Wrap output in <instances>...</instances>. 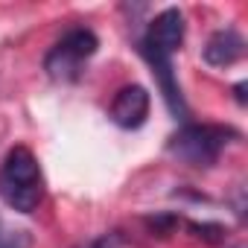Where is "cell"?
Listing matches in <instances>:
<instances>
[{
	"mask_svg": "<svg viewBox=\"0 0 248 248\" xmlns=\"http://www.w3.org/2000/svg\"><path fill=\"white\" fill-rule=\"evenodd\" d=\"M236 138L233 129L228 126H213V123H187L181 126L170 143H167V152L172 158H178L181 164L187 167H199V170H207L219 161V155L225 152V146Z\"/></svg>",
	"mask_w": 248,
	"mask_h": 248,
	"instance_id": "cell-3",
	"label": "cell"
},
{
	"mask_svg": "<svg viewBox=\"0 0 248 248\" xmlns=\"http://www.w3.org/2000/svg\"><path fill=\"white\" fill-rule=\"evenodd\" d=\"M0 199L15 213H32L44 202V175L27 146H15L0 164Z\"/></svg>",
	"mask_w": 248,
	"mask_h": 248,
	"instance_id": "cell-2",
	"label": "cell"
},
{
	"mask_svg": "<svg viewBox=\"0 0 248 248\" xmlns=\"http://www.w3.org/2000/svg\"><path fill=\"white\" fill-rule=\"evenodd\" d=\"M242 53H245L242 35H239L233 27H225V30H216V32L207 38V44H204V50H202V59H204L210 67H231V64H236V62L242 59Z\"/></svg>",
	"mask_w": 248,
	"mask_h": 248,
	"instance_id": "cell-6",
	"label": "cell"
},
{
	"mask_svg": "<svg viewBox=\"0 0 248 248\" xmlns=\"http://www.w3.org/2000/svg\"><path fill=\"white\" fill-rule=\"evenodd\" d=\"M99 50V38L88 27H73L67 30L44 56V70L53 82H76L82 76V67L93 53Z\"/></svg>",
	"mask_w": 248,
	"mask_h": 248,
	"instance_id": "cell-4",
	"label": "cell"
},
{
	"mask_svg": "<svg viewBox=\"0 0 248 248\" xmlns=\"http://www.w3.org/2000/svg\"><path fill=\"white\" fill-rule=\"evenodd\" d=\"M79 248H123V233L120 231H108V233H99V236L82 242Z\"/></svg>",
	"mask_w": 248,
	"mask_h": 248,
	"instance_id": "cell-9",
	"label": "cell"
},
{
	"mask_svg": "<svg viewBox=\"0 0 248 248\" xmlns=\"http://www.w3.org/2000/svg\"><path fill=\"white\" fill-rule=\"evenodd\" d=\"M184 32H187V24H184V12L170 6L164 12H158L146 30V35L138 41V50L140 56L149 62L155 79H158V88L167 99V108L175 114V117H187V102L181 96V88L175 82V73H172V53L181 50L184 44Z\"/></svg>",
	"mask_w": 248,
	"mask_h": 248,
	"instance_id": "cell-1",
	"label": "cell"
},
{
	"mask_svg": "<svg viewBox=\"0 0 248 248\" xmlns=\"http://www.w3.org/2000/svg\"><path fill=\"white\" fill-rule=\"evenodd\" d=\"M30 245H32V239L24 228H12L0 216V248H30Z\"/></svg>",
	"mask_w": 248,
	"mask_h": 248,
	"instance_id": "cell-7",
	"label": "cell"
},
{
	"mask_svg": "<svg viewBox=\"0 0 248 248\" xmlns=\"http://www.w3.org/2000/svg\"><path fill=\"white\" fill-rule=\"evenodd\" d=\"M187 228H190L199 239H204V242H219L222 233H225L222 225H216V222H202V225H199V222H187Z\"/></svg>",
	"mask_w": 248,
	"mask_h": 248,
	"instance_id": "cell-8",
	"label": "cell"
},
{
	"mask_svg": "<svg viewBox=\"0 0 248 248\" xmlns=\"http://www.w3.org/2000/svg\"><path fill=\"white\" fill-rule=\"evenodd\" d=\"M149 105H152V99H149V91L143 85H126V88L117 91V96L108 108V117H111L114 126L132 132V129H140L146 123Z\"/></svg>",
	"mask_w": 248,
	"mask_h": 248,
	"instance_id": "cell-5",
	"label": "cell"
}]
</instances>
